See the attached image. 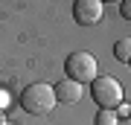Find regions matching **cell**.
<instances>
[{"label":"cell","instance_id":"1","mask_svg":"<svg viewBox=\"0 0 131 125\" xmlns=\"http://www.w3.org/2000/svg\"><path fill=\"white\" fill-rule=\"evenodd\" d=\"M20 108L26 113H32V116H47L56 108V90H52V84L35 82L29 87H24V93H20Z\"/></svg>","mask_w":131,"mask_h":125},{"label":"cell","instance_id":"2","mask_svg":"<svg viewBox=\"0 0 131 125\" xmlns=\"http://www.w3.org/2000/svg\"><path fill=\"white\" fill-rule=\"evenodd\" d=\"M96 67H99L96 55H93V52H84V50L70 52V55H67V61H64L67 79H70V82H79L82 87L96 79Z\"/></svg>","mask_w":131,"mask_h":125},{"label":"cell","instance_id":"3","mask_svg":"<svg viewBox=\"0 0 131 125\" xmlns=\"http://www.w3.org/2000/svg\"><path fill=\"white\" fill-rule=\"evenodd\" d=\"M93 102L102 111H114L122 102V84L114 76H96L93 79Z\"/></svg>","mask_w":131,"mask_h":125},{"label":"cell","instance_id":"4","mask_svg":"<svg viewBox=\"0 0 131 125\" xmlns=\"http://www.w3.org/2000/svg\"><path fill=\"white\" fill-rule=\"evenodd\" d=\"M102 12H105V6L99 3V0H76L73 3V18H76V23H82V26L99 23L102 20Z\"/></svg>","mask_w":131,"mask_h":125},{"label":"cell","instance_id":"5","mask_svg":"<svg viewBox=\"0 0 131 125\" xmlns=\"http://www.w3.org/2000/svg\"><path fill=\"white\" fill-rule=\"evenodd\" d=\"M52 90H56V102H64V105H76L84 96V87L70 79H61L58 84H52Z\"/></svg>","mask_w":131,"mask_h":125},{"label":"cell","instance_id":"6","mask_svg":"<svg viewBox=\"0 0 131 125\" xmlns=\"http://www.w3.org/2000/svg\"><path fill=\"white\" fill-rule=\"evenodd\" d=\"M114 58L117 61H131V38H122V41H117L114 44Z\"/></svg>","mask_w":131,"mask_h":125},{"label":"cell","instance_id":"7","mask_svg":"<svg viewBox=\"0 0 131 125\" xmlns=\"http://www.w3.org/2000/svg\"><path fill=\"white\" fill-rule=\"evenodd\" d=\"M93 125H119V116H117V111H99Z\"/></svg>","mask_w":131,"mask_h":125},{"label":"cell","instance_id":"8","mask_svg":"<svg viewBox=\"0 0 131 125\" xmlns=\"http://www.w3.org/2000/svg\"><path fill=\"white\" fill-rule=\"evenodd\" d=\"M119 15L125 20H131V0H122V3H119Z\"/></svg>","mask_w":131,"mask_h":125},{"label":"cell","instance_id":"9","mask_svg":"<svg viewBox=\"0 0 131 125\" xmlns=\"http://www.w3.org/2000/svg\"><path fill=\"white\" fill-rule=\"evenodd\" d=\"M117 116H119V119H122V116H131V105L128 102H119L117 105Z\"/></svg>","mask_w":131,"mask_h":125},{"label":"cell","instance_id":"10","mask_svg":"<svg viewBox=\"0 0 131 125\" xmlns=\"http://www.w3.org/2000/svg\"><path fill=\"white\" fill-rule=\"evenodd\" d=\"M6 105H9V93L0 90V108H6Z\"/></svg>","mask_w":131,"mask_h":125},{"label":"cell","instance_id":"11","mask_svg":"<svg viewBox=\"0 0 131 125\" xmlns=\"http://www.w3.org/2000/svg\"><path fill=\"white\" fill-rule=\"evenodd\" d=\"M128 119H131V116H128Z\"/></svg>","mask_w":131,"mask_h":125},{"label":"cell","instance_id":"12","mask_svg":"<svg viewBox=\"0 0 131 125\" xmlns=\"http://www.w3.org/2000/svg\"><path fill=\"white\" fill-rule=\"evenodd\" d=\"M128 64H131V61H128Z\"/></svg>","mask_w":131,"mask_h":125}]
</instances>
